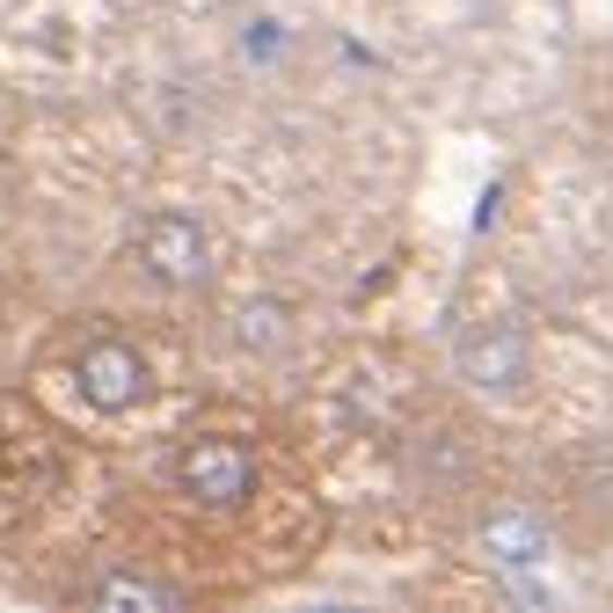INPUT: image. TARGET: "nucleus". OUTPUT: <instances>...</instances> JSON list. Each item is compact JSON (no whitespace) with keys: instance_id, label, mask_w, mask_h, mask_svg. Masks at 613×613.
Segmentation results:
<instances>
[{"instance_id":"2","label":"nucleus","mask_w":613,"mask_h":613,"mask_svg":"<svg viewBox=\"0 0 613 613\" xmlns=\"http://www.w3.org/2000/svg\"><path fill=\"white\" fill-rule=\"evenodd\" d=\"M461 380L482 394H518L534 380V358H526V336H518L512 321H482V329H467L461 336Z\"/></svg>"},{"instance_id":"6","label":"nucleus","mask_w":613,"mask_h":613,"mask_svg":"<svg viewBox=\"0 0 613 613\" xmlns=\"http://www.w3.org/2000/svg\"><path fill=\"white\" fill-rule=\"evenodd\" d=\"M234 336H242V351H285L293 329H285V307H278V299H248Z\"/></svg>"},{"instance_id":"5","label":"nucleus","mask_w":613,"mask_h":613,"mask_svg":"<svg viewBox=\"0 0 613 613\" xmlns=\"http://www.w3.org/2000/svg\"><path fill=\"white\" fill-rule=\"evenodd\" d=\"M482 555H490L496 569H534V563H548V534H540V518L504 512V518L482 526Z\"/></svg>"},{"instance_id":"3","label":"nucleus","mask_w":613,"mask_h":613,"mask_svg":"<svg viewBox=\"0 0 613 613\" xmlns=\"http://www.w3.org/2000/svg\"><path fill=\"white\" fill-rule=\"evenodd\" d=\"M74 380H81V402L88 409H102V417H124V409H139L147 402V358L132 344H88L81 351V366H74Z\"/></svg>"},{"instance_id":"4","label":"nucleus","mask_w":613,"mask_h":613,"mask_svg":"<svg viewBox=\"0 0 613 613\" xmlns=\"http://www.w3.org/2000/svg\"><path fill=\"white\" fill-rule=\"evenodd\" d=\"M175 482H183V496H197V504H242L248 490H256V461H248L234 439H197L183 461H175Z\"/></svg>"},{"instance_id":"1","label":"nucleus","mask_w":613,"mask_h":613,"mask_svg":"<svg viewBox=\"0 0 613 613\" xmlns=\"http://www.w3.org/2000/svg\"><path fill=\"white\" fill-rule=\"evenodd\" d=\"M139 270H147L154 285H169V293L205 285V270H212L205 226H197L191 212H154V220L139 226Z\"/></svg>"},{"instance_id":"7","label":"nucleus","mask_w":613,"mask_h":613,"mask_svg":"<svg viewBox=\"0 0 613 613\" xmlns=\"http://www.w3.org/2000/svg\"><path fill=\"white\" fill-rule=\"evenodd\" d=\"M96 606H175V585H154V577H102L96 591H88Z\"/></svg>"}]
</instances>
